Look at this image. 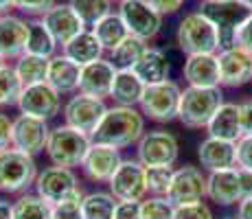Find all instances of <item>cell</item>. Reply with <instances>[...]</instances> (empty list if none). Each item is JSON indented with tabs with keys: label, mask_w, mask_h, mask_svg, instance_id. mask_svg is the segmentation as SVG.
<instances>
[{
	"label": "cell",
	"mask_w": 252,
	"mask_h": 219,
	"mask_svg": "<svg viewBox=\"0 0 252 219\" xmlns=\"http://www.w3.org/2000/svg\"><path fill=\"white\" fill-rule=\"evenodd\" d=\"M143 134H145L143 112L138 108H129V105H112V108H108L103 121L92 134V140L112 145L116 149H127L132 145H138Z\"/></svg>",
	"instance_id": "6da1fadb"
},
{
	"label": "cell",
	"mask_w": 252,
	"mask_h": 219,
	"mask_svg": "<svg viewBox=\"0 0 252 219\" xmlns=\"http://www.w3.org/2000/svg\"><path fill=\"white\" fill-rule=\"evenodd\" d=\"M90 145H92V136L64 123L57 125V127H51L44 152L48 160H51V164H55V167L77 169L84 164Z\"/></svg>",
	"instance_id": "7a4b0ae2"
},
{
	"label": "cell",
	"mask_w": 252,
	"mask_h": 219,
	"mask_svg": "<svg viewBox=\"0 0 252 219\" xmlns=\"http://www.w3.org/2000/svg\"><path fill=\"white\" fill-rule=\"evenodd\" d=\"M176 44L184 55H208L221 51L215 24L202 11H191L182 18L176 31Z\"/></svg>",
	"instance_id": "3957f363"
},
{
	"label": "cell",
	"mask_w": 252,
	"mask_h": 219,
	"mask_svg": "<svg viewBox=\"0 0 252 219\" xmlns=\"http://www.w3.org/2000/svg\"><path fill=\"white\" fill-rule=\"evenodd\" d=\"M221 103H224V92H221V88L187 86L180 96L178 121L189 129H206L208 121L220 110Z\"/></svg>",
	"instance_id": "277c9868"
},
{
	"label": "cell",
	"mask_w": 252,
	"mask_h": 219,
	"mask_svg": "<svg viewBox=\"0 0 252 219\" xmlns=\"http://www.w3.org/2000/svg\"><path fill=\"white\" fill-rule=\"evenodd\" d=\"M37 162L33 156L9 147L0 152V193L22 195L35 184Z\"/></svg>",
	"instance_id": "5b68a950"
},
{
	"label": "cell",
	"mask_w": 252,
	"mask_h": 219,
	"mask_svg": "<svg viewBox=\"0 0 252 219\" xmlns=\"http://www.w3.org/2000/svg\"><path fill=\"white\" fill-rule=\"evenodd\" d=\"M197 11H202L208 20L215 24L221 51L235 46L237 31H239V27L244 24L246 18L252 13L241 0H204Z\"/></svg>",
	"instance_id": "8992f818"
},
{
	"label": "cell",
	"mask_w": 252,
	"mask_h": 219,
	"mask_svg": "<svg viewBox=\"0 0 252 219\" xmlns=\"http://www.w3.org/2000/svg\"><path fill=\"white\" fill-rule=\"evenodd\" d=\"M180 96H182V88L171 79L162 81V84L145 86L138 110L143 112L145 119L154 121V123H171V121L178 119Z\"/></svg>",
	"instance_id": "52a82bcc"
},
{
	"label": "cell",
	"mask_w": 252,
	"mask_h": 219,
	"mask_svg": "<svg viewBox=\"0 0 252 219\" xmlns=\"http://www.w3.org/2000/svg\"><path fill=\"white\" fill-rule=\"evenodd\" d=\"M180 156V143L167 129L145 131L136 145V160L143 167H173Z\"/></svg>",
	"instance_id": "ba28073f"
},
{
	"label": "cell",
	"mask_w": 252,
	"mask_h": 219,
	"mask_svg": "<svg viewBox=\"0 0 252 219\" xmlns=\"http://www.w3.org/2000/svg\"><path fill=\"white\" fill-rule=\"evenodd\" d=\"M116 13L125 22L129 35H136L145 42L154 40L162 29V16L147 0H121Z\"/></svg>",
	"instance_id": "9c48e42d"
},
{
	"label": "cell",
	"mask_w": 252,
	"mask_h": 219,
	"mask_svg": "<svg viewBox=\"0 0 252 219\" xmlns=\"http://www.w3.org/2000/svg\"><path fill=\"white\" fill-rule=\"evenodd\" d=\"M105 112H108V105H105L103 99H94V96L75 92L64 103L62 114H64L66 125L92 136L96 131V127H99V123L103 121Z\"/></svg>",
	"instance_id": "30bf717a"
},
{
	"label": "cell",
	"mask_w": 252,
	"mask_h": 219,
	"mask_svg": "<svg viewBox=\"0 0 252 219\" xmlns=\"http://www.w3.org/2000/svg\"><path fill=\"white\" fill-rule=\"evenodd\" d=\"M206 188H208V173L204 169L193 167V164H184V167L173 171V180L167 191V199L173 206L204 202Z\"/></svg>",
	"instance_id": "8fae6325"
},
{
	"label": "cell",
	"mask_w": 252,
	"mask_h": 219,
	"mask_svg": "<svg viewBox=\"0 0 252 219\" xmlns=\"http://www.w3.org/2000/svg\"><path fill=\"white\" fill-rule=\"evenodd\" d=\"M35 193L40 195L42 199H46L48 204H57L62 199L75 195L79 188V178H77L75 169H66V167H51L42 169L35 178V184H33Z\"/></svg>",
	"instance_id": "7c38bea8"
},
{
	"label": "cell",
	"mask_w": 252,
	"mask_h": 219,
	"mask_svg": "<svg viewBox=\"0 0 252 219\" xmlns=\"http://www.w3.org/2000/svg\"><path fill=\"white\" fill-rule=\"evenodd\" d=\"M16 108L20 110V114L51 121L64 110V103H62L60 92L44 81V84H35V86H24Z\"/></svg>",
	"instance_id": "4fadbf2b"
},
{
	"label": "cell",
	"mask_w": 252,
	"mask_h": 219,
	"mask_svg": "<svg viewBox=\"0 0 252 219\" xmlns=\"http://www.w3.org/2000/svg\"><path fill=\"white\" fill-rule=\"evenodd\" d=\"M48 134H51L48 121L37 119V116H29V114H18L13 119L11 147L35 158L37 154H42L46 149Z\"/></svg>",
	"instance_id": "5bb4252c"
},
{
	"label": "cell",
	"mask_w": 252,
	"mask_h": 219,
	"mask_svg": "<svg viewBox=\"0 0 252 219\" xmlns=\"http://www.w3.org/2000/svg\"><path fill=\"white\" fill-rule=\"evenodd\" d=\"M108 187L119 202H143L147 197L145 167L138 160H123L116 173L110 178Z\"/></svg>",
	"instance_id": "9a60e30c"
},
{
	"label": "cell",
	"mask_w": 252,
	"mask_h": 219,
	"mask_svg": "<svg viewBox=\"0 0 252 219\" xmlns=\"http://www.w3.org/2000/svg\"><path fill=\"white\" fill-rule=\"evenodd\" d=\"M220 62V86L241 88L252 81V55L241 46H230L217 53Z\"/></svg>",
	"instance_id": "2e32d148"
},
{
	"label": "cell",
	"mask_w": 252,
	"mask_h": 219,
	"mask_svg": "<svg viewBox=\"0 0 252 219\" xmlns=\"http://www.w3.org/2000/svg\"><path fill=\"white\" fill-rule=\"evenodd\" d=\"M121 162H123L121 149L112 147V145H103V143H94V140H92L84 164H81V171H84V175L90 182L108 184Z\"/></svg>",
	"instance_id": "e0dca14e"
},
{
	"label": "cell",
	"mask_w": 252,
	"mask_h": 219,
	"mask_svg": "<svg viewBox=\"0 0 252 219\" xmlns=\"http://www.w3.org/2000/svg\"><path fill=\"white\" fill-rule=\"evenodd\" d=\"M116 68L108 57L92 62V64L81 66V77H79V92L81 94L94 96V99H110L112 84L116 77Z\"/></svg>",
	"instance_id": "ac0fdd59"
},
{
	"label": "cell",
	"mask_w": 252,
	"mask_h": 219,
	"mask_svg": "<svg viewBox=\"0 0 252 219\" xmlns=\"http://www.w3.org/2000/svg\"><path fill=\"white\" fill-rule=\"evenodd\" d=\"M206 197L211 202H215L217 206H237L244 199L239 169L232 167V169H221V171L208 173Z\"/></svg>",
	"instance_id": "d6986e66"
},
{
	"label": "cell",
	"mask_w": 252,
	"mask_h": 219,
	"mask_svg": "<svg viewBox=\"0 0 252 219\" xmlns=\"http://www.w3.org/2000/svg\"><path fill=\"white\" fill-rule=\"evenodd\" d=\"M44 22V27L51 31V35L55 37V42L60 46L68 44L75 35H79L81 31L86 29V24L81 22V18L72 11V7L68 2H57L53 9H48L44 16L40 18Z\"/></svg>",
	"instance_id": "ffe728a7"
},
{
	"label": "cell",
	"mask_w": 252,
	"mask_h": 219,
	"mask_svg": "<svg viewBox=\"0 0 252 219\" xmlns=\"http://www.w3.org/2000/svg\"><path fill=\"white\" fill-rule=\"evenodd\" d=\"M29 37V22L20 16L4 13L0 16V57L4 62L18 60L27 51Z\"/></svg>",
	"instance_id": "44dd1931"
},
{
	"label": "cell",
	"mask_w": 252,
	"mask_h": 219,
	"mask_svg": "<svg viewBox=\"0 0 252 219\" xmlns=\"http://www.w3.org/2000/svg\"><path fill=\"white\" fill-rule=\"evenodd\" d=\"M197 160L206 173L237 167V145L206 136L197 147Z\"/></svg>",
	"instance_id": "7402d4cb"
},
{
	"label": "cell",
	"mask_w": 252,
	"mask_h": 219,
	"mask_svg": "<svg viewBox=\"0 0 252 219\" xmlns=\"http://www.w3.org/2000/svg\"><path fill=\"white\" fill-rule=\"evenodd\" d=\"M182 75L189 86L195 88H221L220 86V62L217 53L208 55H187Z\"/></svg>",
	"instance_id": "603a6c76"
},
{
	"label": "cell",
	"mask_w": 252,
	"mask_h": 219,
	"mask_svg": "<svg viewBox=\"0 0 252 219\" xmlns=\"http://www.w3.org/2000/svg\"><path fill=\"white\" fill-rule=\"evenodd\" d=\"M79 77H81V66L75 64L64 53H57V55L51 57L46 84L55 88L62 96L79 92Z\"/></svg>",
	"instance_id": "cb8c5ba5"
},
{
	"label": "cell",
	"mask_w": 252,
	"mask_h": 219,
	"mask_svg": "<svg viewBox=\"0 0 252 219\" xmlns=\"http://www.w3.org/2000/svg\"><path fill=\"white\" fill-rule=\"evenodd\" d=\"M206 134L211 138L228 140V143H237L241 138V123H239V105L237 103H221L220 110L213 114V119L206 125Z\"/></svg>",
	"instance_id": "d4e9b609"
},
{
	"label": "cell",
	"mask_w": 252,
	"mask_h": 219,
	"mask_svg": "<svg viewBox=\"0 0 252 219\" xmlns=\"http://www.w3.org/2000/svg\"><path fill=\"white\" fill-rule=\"evenodd\" d=\"M134 72L143 79L145 86L152 84H162L169 79V72H171V62H169L167 53L162 48H152L143 53V57L138 60V64L134 66Z\"/></svg>",
	"instance_id": "484cf974"
},
{
	"label": "cell",
	"mask_w": 252,
	"mask_h": 219,
	"mask_svg": "<svg viewBox=\"0 0 252 219\" xmlns=\"http://www.w3.org/2000/svg\"><path fill=\"white\" fill-rule=\"evenodd\" d=\"M62 53L66 57H70L75 64L79 66H86V64H92V62L101 60L105 53V48L101 46V42L96 40V35L92 33V29H84L79 35H75L68 44L62 46Z\"/></svg>",
	"instance_id": "4316f807"
},
{
	"label": "cell",
	"mask_w": 252,
	"mask_h": 219,
	"mask_svg": "<svg viewBox=\"0 0 252 219\" xmlns=\"http://www.w3.org/2000/svg\"><path fill=\"white\" fill-rule=\"evenodd\" d=\"M145 92L143 79L134 70H119L114 77L112 92L110 99L114 101V105H129V108H138L140 96Z\"/></svg>",
	"instance_id": "83f0119b"
},
{
	"label": "cell",
	"mask_w": 252,
	"mask_h": 219,
	"mask_svg": "<svg viewBox=\"0 0 252 219\" xmlns=\"http://www.w3.org/2000/svg\"><path fill=\"white\" fill-rule=\"evenodd\" d=\"M149 48V42L140 40L136 35H127L119 46H114L110 51L108 60L114 64L116 70H134V66L138 64V60L143 57V53Z\"/></svg>",
	"instance_id": "f1b7e54d"
},
{
	"label": "cell",
	"mask_w": 252,
	"mask_h": 219,
	"mask_svg": "<svg viewBox=\"0 0 252 219\" xmlns=\"http://www.w3.org/2000/svg\"><path fill=\"white\" fill-rule=\"evenodd\" d=\"M90 29H92V33L96 35V40L101 42V46H103L108 53L112 51L114 46H119V44L129 35L127 27H125V22L121 20V16L116 11L108 13L105 18H101V20L96 22L94 27H90Z\"/></svg>",
	"instance_id": "f546056e"
},
{
	"label": "cell",
	"mask_w": 252,
	"mask_h": 219,
	"mask_svg": "<svg viewBox=\"0 0 252 219\" xmlns=\"http://www.w3.org/2000/svg\"><path fill=\"white\" fill-rule=\"evenodd\" d=\"M57 46L60 44L55 42V37L51 35V31L44 27V22L40 18L29 22V37H27V51L24 53L51 60L53 55H57Z\"/></svg>",
	"instance_id": "4dcf8cb0"
},
{
	"label": "cell",
	"mask_w": 252,
	"mask_h": 219,
	"mask_svg": "<svg viewBox=\"0 0 252 219\" xmlns=\"http://www.w3.org/2000/svg\"><path fill=\"white\" fill-rule=\"evenodd\" d=\"M116 206H119V199L110 191L84 193V199H81L84 219H114Z\"/></svg>",
	"instance_id": "1f68e13d"
},
{
	"label": "cell",
	"mask_w": 252,
	"mask_h": 219,
	"mask_svg": "<svg viewBox=\"0 0 252 219\" xmlns=\"http://www.w3.org/2000/svg\"><path fill=\"white\" fill-rule=\"evenodd\" d=\"M48 62L46 57H37L31 53H24L16 60V68L18 77H20L22 86H35V84H44L48 77Z\"/></svg>",
	"instance_id": "d6a6232c"
},
{
	"label": "cell",
	"mask_w": 252,
	"mask_h": 219,
	"mask_svg": "<svg viewBox=\"0 0 252 219\" xmlns=\"http://www.w3.org/2000/svg\"><path fill=\"white\" fill-rule=\"evenodd\" d=\"M13 219H53V206L37 193H22L13 202Z\"/></svg>",
	"instance_id": "836d02e7"
},
{
	"label": "cell",
	"mask_w": 252,
	"mask_h": 219,
	"mask_svg": "<svg viewBox=\"0 0 252 219\" xmlns=\"http://www.w3.org/2000/svg\"><path fill=\"white\" fill-rule=\"evenodd\" d=\"M22 81L18 77L16 68L11 64H4L0 68V110H7L18 105V99L22 94Z\"/></svg>",
	"instance_id": "e575fe53"
},
{
	"label": "cell",
	"mask_w": 252,
	"mask_h": 219,
	"mask_svg": "<svg viewBox=\"0 0 252 219\" xmlns=\"http://www.w3.org/2000/svg\"><path fill=\"white\" fill-rule=\"evenodd\" d=\"M72 11L81 18V22L86 24V29L94 27L101 18H105L108 13H112V0H68Z\"/></svg>",
	"instance_id": "d590c367"
},
{
	"label": "cell",
	"mask_w": 252,
	"mask_h": 219,
	"mask_svg": "<svg viewBox=\"0 0 252 219\" xmlns=\"http://www.w3.org/2000/svg\"><path fill=\"white\" fill-rule=\"evenodd\" d=\"M173 167H145V184H147V195L167 197V191L173 180Z\"/></svg>",
	"instance_id": "8d00e7d4"
},
{
	"label": "cell",
	"mask_w": 252,
	"mask_h": 219,
	"mask_svg": "<svg viewBox=\"0 0 252 219\" xmlns=\"http://www.w3.org/2000/svg\"><path fill=\"white\" fill-rule=\"evenodd\" d=\"M173 208L167 197L147 195L140 202V219H173Z\"/></svg>",
	"instance_id": "74e56055"
},
{
	"label": "cell",
	"mask_w": 252,
	"mask_h": 219,
	"mask_svg": "<svg viewBox=\"0 0 252 219\" xmlns=\"http://www.w3.org/2000/svg\"><path fill=\"white\" fill-rule=\"evenodd\" d=\"M81 199H84V193L77 191L75 195L53 204V219H84Z\"/></svg>",
	"instance_id": "f35d334b"
},
{
	"label": "cell",
	"mask_w": 252,
	"mask_h": 219,
	"mask_svg": "<svg viewBox=\"0 0 252 219\" xmlns=\"http://www.w3.org/2000/svg\"><path fill=\"white\" fill-rule=\"evenodd\" d=\"M173 219H215V215L206 202H193L173 208Z\"/></svg>",
	"instance_id": "ab89813d"
},
{
	"label": "cell",
	"mask_w": 252,
	"mask_h": 219,
	"mask_svg": "<svg viewBox=\"0 0 252 219\" xmlns=\"http://www.w3.org/2000/svg\"><path fill=\"white\" fill-rule=\"evenodd\" d=\"M57 4V0H13V9H18L20 13L29 18H42L48 9H53Z\"/></svg>",
	"instance_id": "60d3db41"
},
{
	"label": "cell",
	"mask_w": 252,
	"mask_h": 219,
	"mask_svg": "<svg viewBox=\"0 0 252 219\" xmlns=\"http://www.w3.org/2000/svg\"><path fill=\"white\" fill-rule=\"evenodd\" d=\"M237 169L252 171V134H246L237 140Z\"/></svg>",
	"instance_id": "b9f144b4"
},
{
	"label": "cell",
	"mask_w": 252,
	"mask_h": 219,
	"mask_svg": "<svg viewBox=\"0 0 252 219\" xmlns=\"http://www.w3.org/2000/svg\"><path fill=\"white\" fill-rule=\"evenodd\" d=\"M235 46H241L244 51H248L250 55H252V13L246 18L244 24L239 27V31H237Z\"/></svg>",
	"instance_id": "7bdbcfd3"
},
{
	"label": "cell",
	"mask_w": 252,
	"mask_h": 219,
	"mask_svg": "<svg viewBox=\"0 0 252 219\" xmlns=\"http://www.w3.org/2000/svg\"><path fill=\"white\" fill-rule=\"evenodd\" d=\"M154 9L164 18V16H171V13H178L182 9L184 0H147Z\"/></svg>",
	"instance_id": "ee69618b"
},
{
	"label": "cell",
	"mask_w": 252,
	"mask_h": 219,
	"mask_svg": "<svg viewBox=\"0 0 252 219\" xmlns=\"http://www.w3.org/2000/svg\"><path fill=\"white\" fill-rule=\"evenodd\" d=\"M239 105V123H241V134H252V99L241 101Z\"/></svg>",
	"instance_id": "f6af8a7d"
},
{
	"label": "cell",
	"mask_w": 252,
	"mask_h": 219,
	"mask_svg": "<svg viewBox=\"0 0 252 219\" xmlns=\"http://www.w3.org/2000/svg\"><path fill=\"white\" fill-rule=\"evenodd\" d=\"M114 219H140V202H119Z\"/></svg>",
	"instance_id": "bcb514c9"
},
{
	"label": "cell",
	"mask_w": 252,
	"mask_h": 219,
	"mask_svg": "<svg viewBox=\"0 0 252 219\" xmlns=\"http://www.w3.org/2000/svg\"><path fill=\"white\" fill-rule=\"evenodd\" d=\"M11 129H13V119L0 112V152L11 147Z\"/></svg>",
	"instance_id": "7dc6e473"
},
{
	"label": "cell",
	"mask_w": 252,
	"mask_h": 219,
	"mask_svg": "<svg viewBox=\"0 0 252 219\" xmlns=\"http://www.w3.org/2000/svg\"><path fill=\"white\" fill-rule=\"evenodd\" d=\"M237 219H252V197H244L237 204Z\"/></svg>",
	"instance_id": "c3c4849f"
},
{
	"label": "cell",
	"mask_w": 252,
	"mask_h": 219,
	"mask_svg": "<svg viewBox=\"0 0 252 219\" xmlns=\"http://www.w3.org/2000/svg\"><path fill=\"white\" fill-rule=\"evenodd\" d=\"M239 173H241V191H244V197H252V171L239 169Z\"/></svg>",
	"instance_id": "681fc988"
},
{
	"label": "cell",
	"mask_w": 252,
	"mask_h": 219,
	"mask_svg": "<svg viewBox=\"0 0 252 219\" xmlns=\"http://www.w3.org/2000/svg\"><path fill=\"white\" fill-rule=\"evenodd\" d=\"M0 219H13V202L0 199Z\"/></svg>",
	"instance_id": "f907efd6"
},
{
	"label": "cell",
	"mask_w": 252,
	"mask_h": 219,
	"mask_svg": "<svg viewBox=\"0 0 252 219\" xmlns=\"http://www.w3.org/2000/svg\"><path fill=\"white\" fill-rule=\"evenodd\" d=\"M13 9V0H0V16L9 13Z\"/></svg>",
	"instance_id": "816d5d0a"
},
{
	"label": "cell",
	"mask_w": 252,
	"mask_h": 219,
	"mask_svg": "<svg viewBox=\"0 0 252 219\" xmlns=\"http://www.w3.org/2000/svg\"><path fill=\"white\" fill-rule=\"evenodd\" d=\"M241 2H244V4H246V7H248V9H250V11H252V0H241Z\"/></svg>",
	"instance_id": "f5cc1de1"
},
{
	"label": "cell",
	"mask_w": 252,
	"mask_h": 219,
	"mask_svg": "<svg viewBox=\"0 0 252 219\" xmlns=\"http://www.w3.org/2000/svg\"><path fill=\"white\" fill-rule=\"evenodd\" d=\"M4 64H9V62H4V60H2V57H0V68H2Z\"/></svg>",
	"instance_id": "db71d44e"
},
{
	"label": "cell",
	"mask_w": 252,
	"mask_h": 219,
	"mask_svg": "<svg viewBox=\"0 0 252 219\" xmlns=\"http://www.w3.org/2000/svg\"><path fill=\"white\" fill-rule=\"evenodd\" d=\"M224 219H237V217H224Z\"/></svg>",
	"instance_id": "11a10c76"
},
{
	"label": "cell",
	"mask_w": 252,
	"mask_h": 219,
	"mask_svg": "<svg viewBox=\"0 0 252 219\" xmlns=\"http://www.w3.org/2000/svg\"><path fill=\"white\" fill-rule=\"evenodd\" d=\"M112 2H121V0H112Z\"/></svg>",
	"instance_id": "9f6ffc18"
},
{
	"label": "cell",
	"mask_w": 252,
	"mask_h": 219,
	"mask_svg": "<svg viewBox=\"0 0 252 219\" xmlns=\"http://www.w3.org/2000/svg\"><path fill=\"white\" fill-rule=\"evenodd\" d=\"M200 2H204V0H200Z\"/></svg>",
	"instance_id": "6f0895ef"
}]
</instances>
